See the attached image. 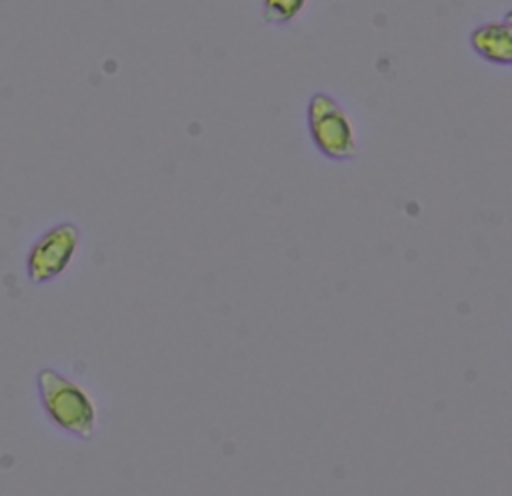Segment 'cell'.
Listing matches in <instances>:
<instances>
[{
	"instance_id": "277c9868",
	"label": "cell",
	"mask_w": 512,
	"mask_h": 496,
	"mask_svg": "<svg viewBox=\"0 0 512 496\" xmlns=\"http://www.w3.org/2000/svg\"><path fill=\"white\" fill-rule=\"evenodd\" d=\"M468 44L478 58L496 66L512 64V22L510 14L502 20H490L478 24L470 36Z\"/></svg>"
},
{
	"instance_id": "7a4b0ae2",
	"label": "cell",
	"mask_w": 512,
	"mask_h": 496,
	"mask_svg": "<svg viewBox=\"0 0 512 496\" xmlns=\"http://www.w3.org/2000/svg\"><path fill=\"white\" fill-rule=\"evenodd\" d=\"M306 128L316 150L334 162L352 160L358 152L356 128L342 104L328 92H314L306 104Z\"/></svg>"
},
{
	"instance_id": "6da1fadb",
	"label": "cell",
	"mask_w": 512,
	"mask_h": 496,
	"mask_svg": "<svg viewBox=\"0 0 512 496\" xmlns=\"http://www.w3.org/2000/svg\"><path fill=\"white\" fill-rule=\"evenodd\" d=\"M38 394L46 416L66 434L90 440L96 432L98 412L90 394L54 368L38 372Z\"/></svg>"
},
{
	"instance_id": "5b68a950",
	"label": "cell",
	"mask_w": 512,
	"mask_h": 496,
	"mask_svg": "<svg viewBox=\"0 0 512 496\" xmlns=\"http://www.w3.org/2000/svg\"><path fill=\"white\" fill-rule=\"evenodd\" d=\"M308 0H262V18L268 26H288L294 22Z\"/></svg>"
},
{
	"instance_id": "3957f363",
	"label": "cell",
	"mask_w": 512,
	"mask_h": 496,
	"mask_svg": "<svg viewBox=\"0 0 512 496\" xmlns=\"http://www.w3.org/2000/svg\"><path fill=\"white\" fill-rule=\"evenodd\" d=\"M80 242V232L74 224L64 222L44 232L28 254V276L42 284L60 276L72 262Z\"/></svg>"
}]
</instances>
